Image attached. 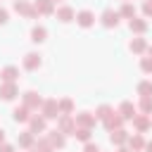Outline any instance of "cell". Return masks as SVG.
I'll use <instances>...</instances> for the list:
<instances>
[{
  "label": "cell",
  "instance_id": "obj_1",
  "mask_svg": "<svg viewBox=\"0 0 152 152\" xmlns=\"http://www.w3.org/2000/svg\"><path fill=\"white\" fill-rule=\"evenodd\" d=\"M43 97L36 93V90H26L24 95H21V104H26L31 112H40V107H43Z\"/></svg>",
  "mask_w": 152,
  "mask_h": 152
},
{
  "label": "cell",
  "instance_id": "obj_2",
  "mask_svg": "<svg viewBox=\"0 0 152 152\" xmlns=\"http://www.w3.org/2000/svg\"><path fill=\"white\" fill-rule=\"evenodd\" d=\"M57 131L64 133V135H74V131H76L74 114H59L57 116Z\"/></svg>",
  "mask_w": 152,
  "mask_h": 152
},
{
  "label": "cell",
  "instance_id": "obj_3",
  "mask_svg": "<svg viewBox=\"0 0 152 152\" xmlns=\"http://www.w3.org/2000/svg\"><path fill=\"white\" fill-rule=\"evenodd\" d=\"M14 12L17 14H21V17H26V19H36L38 17V10L33 7V2H28V0H14Z\"/></svg>",
  "mask_w": 152,
  "mask_h": 152
},
{
  "label": "cell",
  "instance_id": "obj_4",
  "mask_svg": "<svg viewBox=\"0 0 152 152\" xmlns=\"http://www.w3.org/2000/svg\"><path fill=\"white\" fill-rule=\"evenodd\" d=\"M119 10H112V7H107L102 14H100V21H102V26L104 28H116L119 26Z\"/></svg>",
  "mask_w": 152,
  "mask_h": 152
},
{
  "label": "cell",
  "instance_id": "obj_5",
  "mask_svg": "<svg viewBox=\"0 0 152 152\" xmlns=\"http://www.w3.org/2000/svg\"><path fill=\"white\" fill-rule=\"evenodd\" d=\"M40 114L50 121V119H57L59 116V104H57V100L55 97H48L45 102H43V107H40Z\"/></svg>",
  "mask_w": 152,
  "mask_h": 152
},
{
  "label": "cell",
  "instance_id": "obj_6",
  "mask_svg": "<svg viewBox=\"0 0 152 152\" xmlns=\"http://www.w3.org/2000/svg\"><path fill=\"white\" fill-rule=\"evenodd\" d=\"M28 131L31 133H48V119L43 116V114H33L31 119H28Z\"/></svg>",
  "mask_w": 152,
  "mask_h": 152
},
{
  "label": "cell",
  "instance_id": "obj_7",
  "mask_svg": "<svg viewBox=\"0 0 152 152\" xmlns=\"http://www.w3.org/2000/svg\"><path fill=\"white\" fill-rule=\"evenodd\" d=\"M116 114L124 119V121H133V116L138 114V107L131 102V100H124L121 104H119V109H116Z\"/></svg>",
  "mask_w": 152,
  "mask_h": 152
},
{
  "label": "cell",
  "instance_id": "obj_8",
  "mask_svg": "<svg viewBox=\"0 0 152 152\" xmlns=\"http://www.w3.org/2000/svg\"><path fill=\"white\" fill-rule=\"evenodd\" d=\"M74 121H76L78 128H93L97 119H95L93 112H78V114H74Z\"/></svg>",
  "mask_w": 152,
  "mask_h": 152
},
{
  "label": "cell",
  "instance_id": "obj_9",
  "mask_svg": "<svg viewBox=\"0 0 152 152\" xmlns=\"http://www.w3.org/2000/svg\"><path fill=\"white\" fill-rule=\"evenodd\" d=\"M133 128H135V133H145V131H150V128H152V116L138 112V114L133 116Z\"/></svg>",
  "mask_w": 152,
  "mask_h": 152
},
{
  "label": "cell",
  "instance_id": "obj_10",
  "mask_svg": "<svg viewBox=\"0 0 152 152\" xmlns=\"http://www.w3.org/2000/svg\"><path fill=\"white\" fill-rule=\"evenodd\" d=\"M21 64H24V69H26V71H36V69L43 64V59H40V55H38V52H26V55H24V59H21Z\"/></svg>",
  "mask_w": 152,
  "mask_h": 152
},
{
  "label": "cell",
  "instance_id": "obj_11",
  "mask_svg": "<svg viewBox=\"0 0 152 152\" xmlns=\"http://www.w3.org/2000/svg\"><path fill=\"white\" fill-rule=\"evenodd\" d=\"M31 116H33V114H31V109H28L26 104H17V107L12 109V119H14L17 124H28Z\"/></svg>",
  "mask_w": 152,
  "mask_h": 152
},
{
  "label": "cell",
  "instance_id": "obj_12",
  "mask_svg": "<svg viewBox=\"0 0 152 152\" xmlns=\"http://www.w3.org/2000/svg\"><path fill=\"white\" fill-rule=\"evenodd\" d=\"M55 14H57V19H59L62 24H69V21H74V19H76L74 7H69V5H59V7L55 10Z\"/></svg>",
  "mask_w": 152,
  "mask_h": 152
},
{
  "label": "cell",
  "instance_id": "obj_13",
  "mask_svg": "<svg viewBox=\"0 0 152 152\" xmlns=\"http://www.w3.org/2000/svg\"><path fill=\"white\" fill-rule=\"evenodd\" d=\"M76 24H78L81 28H90V26L95 24V14H93L90 10H81V12H76Z\"/></svg>",
  "mask_w": 152,
  "mask_h": 152
},
{
  "label": "cell",
  "instance_id": "obj_14",
  "mask_svg": "<svg viewBox=\"0 0 152 152\" xmlns=\"http://www.w3.org/2000/svg\"><path fill=\"white\" fill-rule=\"evenodd\" d=\"M147 19H142V17H133L131 21H128V28H131V33H135V36H142L145 31H147Z\"/></svg>",
  "mask_w": 152,
  "mask_h": 152
},
{
  "label": "cell",
  "instance_id": "obj_15",
  "mask_svg": "<svg viewBox=\"0 0 152 152\" xmlns=\"http://www.w3.org/2000/svg\"><path fill=\"white\" fill-rule=\"evenodd\" d=\"M128 50H131L133 55H145V52H147V40H145L142 36H133V40L128 43Z\"/></svg>",
  "mask_w": 152,
  "mask_h": 152
},
{
  "label": "cell",
  "instance_id": "obj_16",
  "mask_svg": "<svg viewBox=\"0 0 152 152\" xmlns=\"http://www.w3.org/2000/svg\"><path fill=\"white\" fill-rule=\"evenodd\" d=\"M45 135H48V140H50V145H52L55 150H62V147L66 145V135H64V133H59L57 128H55V131H48Z\"/></svg>",
  "mask_w": 152,
  "mask_h": 152
},
{
  "label": "cell",
  "instance_id": "obj_17",
  "mask_svg": "<svg viewBox=\"0 0 152 152\" xmlns=\"http://www.w3.org/2000/svg\"><path fill=\"white\" fill-rule=\"evenodd\" d=\"M17 95H19V88H17V83H0V97H2L5 102L14 100Z\"/></svg>",
  "mask_w": 152,
  "mask_h": 152
},
{
  "label": "cell",
  "instance_id": "obj_18",
  "mask_svg": "<svg viewBox=\"0 0 152 152\" xmlns=\"http://www.w3.org/2000/svg\"><path fill=\"white\" fill-rule=\"evenodd\" d=\"M17 78H19V69L12 64L0 71V83H17Z\"/></svg>",
  "mask_w": 152,
  "mask_h": 152
},
{
  "label": "cell",
  "instance_id": "obj_19",
  "mask_svg": "<svg viewBox=\"0 0 152 152\" xmlns=\"http://www.w3.org/2000/svg\"><path fill=\"white\" fill-rule=\"evenodd\" d=\"M109 142L116 145V147L126 145V142H128V131H126V128H116V131H112V133H109Z\"/></svg>",
  "mask_w": 152,
  "mask_h": 152
},
{
  "label": "cell",
  "instance_id": "obj_20",
  "mask_svg": "<svg viewBox=\"0 0 152 152\" xmlns=\"http://www.w3.org/2000/svg\"><path fill=\"white\" fill-rule=\"evenodd\" d=\"M17 145H19V147H24V150H33V145H36V133H31V131L19 133Z\"/></svg>",
  "mask_w": 152,
  "mask_h": 152
},
{
  "label": "cell",
  "instance_id": "obj_21",
  "mask_svg": "<svg viewBox=\"0 0 152 152\" xmlns=\"http://www.w3.org/2000/svg\"><path fill=\"white\" fill-rule=\"evenodd\" d=\"M145 138H142V133H133V135H128V150H133V152H140V150H145Z\"/></svg>",
  "mask_w": 152,
  "mask_h": 152
},
{
  "label": "cell",
  "instance_id": "obj_22",
  "mask_svg": "<svg viewBox=\"0 0 152 152\" xmlns=\"http://www.w3.org/2000/svg\"><path fill=\"white\" fill-rule=\"evenodd\" d=\"M102 126H104V128H107V131L112 133V131H116V128H124V119H121V116H119V114L114 112L112 116H107V119L102 121Z\"/></svg>",
  "mask_w": 152,
  "mask_h": 152
},
{
  "label": "cell",
  "instance_id": "obj_23",
  "mask_svg": "<svg viewBox=\"0 0 152 152\" xmlns=\"http://www.w3.org/2000/svg\"><path fill=\"white\" fill-rule=\"evenodd\" d=\"M33 7L38 10V14H55V2L52 0H33Z\"/></svg>",
  "mask_w": 152,
  "mask_h": 152
},
{
  "label": "cell",
  "instance_id": "obj_24",
  "mask_svg": "<svg viewBox=\"0 0 152 152\" xmlns=\"http://www.w3.org/2000/svg\"><path fill=\"white\" fill-rule=\"evenodd\" d=\"M119 17H124V19H128V21H131L133 17H138V14H135V5L126 0V2H124V5L119 7Z\"/></svg>",
  "mask_w": 152,
  "mask_h": 152
},
{
  "label": "cell",
  "instance_id": "obj_25",
  "mask_svg": "<svg viewBox=\"0 0 152 152\" xmlns=\"http://www.w3.org/2000/svg\"><path fill=\"white\" fill-rule=\"evenodd\" d=\"M45 38H48V28H45V26L38 24V26L31 28V40H33V43H43Z\"/></svg>",
  "mask_w": 152,
  "mask_h": 152
},
{
  "label": "cell",
  "instance_id": "obj_26",
  "mask_svg": "<svg viewBox=\"0 0 152 152\" xmlns=\"http://www.w3.org/2000/svg\"><path fill=\"white\" fill-rule=\"evenodd\" d=\"M135 90H138V95H140V97H150V95H152V81H150V78L140 81V83L135 86Z\"/></svg>",
  "mask_w": 152,
  "mask_h": 152
},
{
  "label": "cell",
  "instance_id": "obj_27",
  "mask_svg": "<svg viewBox=\"0 0 152 152\" xmlns=\"http://www.w3.org/2000/svg\"><path fill=\"white\" fill-rule=\"evenodd\" d=\"M138 112H140V114L152 116V95H150V97H140V100H138Z\"/></svg>",
  "mask_w": 152,
  "mask_h": 152
},
{
  "label": "cell",
  "instance_id": "obj_28",
  "mask_svg": "<svg viewBox=\"0 0 152 152\" xmlns=\"http://www.w3.org/2000/svg\"><path fill=\"white\" fill-rule=\"evenodd\" d=\"M57 104H59V114H74V100L71 97H62V100H57Z\"/></svg>",
  "mask_w": 152,
  "mask_h": 152
},
{
  "label": "cell",
  "instance_id": "obj_29",
  "mask_svg": "<svg viewBox=\"0 0 152 152\" xmlns=\"http://www.w3.org/2000/svg\"><path fill=\"white\" fill-rule=\"evenodd\" d=\"M112 114H114V109H112L109 104H100V107L95 109V119H97V121H104V119L112 116Z\"/></svg>",
  "mask_w": 152,
  "mask_h": 152
},
{
  "label": "cell",
  "instance_id": "obj_30",
  "mask_svg": "<svg viewBox=\"0 0 152 152\" xmlns=\"http://www.w3.org/2000/svg\"><path fill=\"white\" fill-rule=\"evenodd\" d=\"M36 150H40V152H55V147L50 145V140H48V135H43V138H36V145H33Z\"/></svg>",
  "mask_w": 152,
  "mask_h": 152
},
{
  "label": "cell",
  "instance_id": "obj_31",
  "mask_svg": "<svg viewBox=\"0 0 152 152\" xmlns=\"http://www.w3.org/2000/svg\"><path fill=\"white\" fill-rule=\"evenodd\" d=\"M90 131H93V128H78V126H76L74 138H76V140H81V142H90V135H93Z\"/></svg>",
  "mask_w": 152,
  "mask_h": 152
},
{
  "label": "cell",
  "instance_id": "obj_32",
  "mask_svg": "<svg viewBox=\"0 0 152 152\" xmlns=\"http://www.w3.org/2000/svg\"><path fill=\"white\" fill-rule=\"evenodd\" d=\"M140 69H142V74H152V57L150 55L140 59Z\"/></svg>",
  "mask_w": 152,
  "mask_h": 152
},
{
  "label": "cell",
  "instance_id": "obj_33",
  "mask_svg": "<svg viewBox=\"0 0 152 152\" xmlns=\"http://www.w3.org/2000/svg\"><path fill=\"white\" fill-rule=\"evenodd\" d=\"M142 14L145 17H152V0H145L142 2Z\"/></svg>",
  "mask_w": 152,
  "mask_h": 152
},
{
  "label": "cell",
  "instance_id": "obj_34",
  "mask_svg": "<svg viewBox=\"0 0 152 152\" xmlns=\"http://www.w3.org/2000/svg\"><path fill=\"white\" fill-rule=\"evenodd\" d=\"M83 152H102L95 142H86V147H83Z\"/></svg>",
  "mask_w": 152,
  "mask_h": 152
},
{
  "label": "cell",
  "instance_id": "obj_35",
  "mask_svg": "<svg viewBox=\"0 0 152 152\" xmlns=\"http://www.w3.org/2000/svg\"><path fill=\"white\" fill-rule=\"evenodd\" d=\"M0 152H14V145H10V142H2V145H0Z\"/></svg>",
  "mask_w": 152,
  "mask_h": 152
},
{
  "label": "cell",
  "instance_id": "obj_36",
  "mask_svg": "<svg viewBox=\"0 0 152 152\" xmlns=\"http://www.w3.org/2000/svg\"><path fill=\"white\" fill-rule=\"evenodd\" d=\"M7 17H10V14H7V10H2V7H0V26H2V24H7Z\"/></svg>",
  "mask_w": 152,
  "mask_h": 152
},
{
  "label": "cell",
  "instance_id": "obj_37",
  "mask_svg": "<svg viewBox=\"0 0 152 152\" xmlns=\"http://www.w3.org/2000/svg\"><path fill=\"white\" fill-rule=\"evenodd\" d=\"M116 152H133V150H128V145H121V147H116Z\"/></svg>",
  "mask_w": 152,
  "mask_h": 152
},
{
  "label": "cell",
  "instance_id": "obj_38",
  "mask_svg": "<svg viewBox=\"0 0 152 152\" xmlns=\"http://www.w3.org/2000/svg\"><path fill=\"white\" fill-rule=\"evenodd\" d=\"M145 152H152V140H147V142H145Z\"/></svg>",
  "mask_w": 152,
  "mask_h": 152
},
{
  "label": "cell",
  "instance_id": "obj_39",
  "mask_svg": "<svg viewBox=\"0 0 152 152\" xmlns=\"http://www.w3.org/2000/svg\"><path fill=\"white\" fill-rule=\"evenodd\" d=\"M2 142H5V131L0 128V145H2Z\"/></svg>",
  "mask_w": 152,
  "mask_h": 152
},
{
  "label": "cell",
  "instance_id": "obj_40",
  "mask_svg": "<svg viewBox=\"0 0 152 152\" xmlns=\"http://www.w3.org/2000/svg\"><path fill=\"white\" fill-rule=\"evenodd\" d=\"M147 55H150V57H152V45H147Z\"/></svg>",
  "mask_w": 152,
  "mask_h": 152
},
{
  "label": "cell",
  "instance_id": "obj_41",
  "mask_svg": "<svg viewBox=\"0 0 152 152\" xmlns=\"http://www.w3.org/2000/svg\"><path fill=\"white\" fill-rule=\"evenodd\" d=\"M31 152H40V150H36V147H33V150H31Z\"/></svg>",
  "mask_w": 152,
  "mask_h": 152
},
{
  "label": "cell",
  "instance_id": "obj_42",
  "mask_svg": "<svg viewBox=\"0 0 152 152\" xmlns=\"http://www.w3.org/2000/svg\"><path fill=\"white\" fill-rule=\"evenodd\" d=\"M52 2H59V0H52Z\"/></svg>",
  "mask_w": 152,
  "mask_h": 152
},
{
  "label": "cell",
  "instance_id": "obj_43",
  "mask_svg": "<svg viewBox=\"0 0 152 152\" xmlns=\"http://www.w3.org/2000/svg\"><path fill=\"white\" fill-rule=\"evenodd\" d=\"M124 2H126V0H124Z\"/></svg>",
  "mask_w": 152,
  "mask_h": 152
},
{
  "label": "cell",
  "instance_id": "obj_44",
  "mask_svg": "<svg viewBox=\"0 0 152 152\" xmlns=\"http://www.w3.org/2000/svg\"><path fill=\"white\" fill-rule=\"evenodd\" d=\"M142 2H145V0H142Z\"/></svg>",
  "mask_w": 152,
  "mask_h": 152
}]
</instances>
